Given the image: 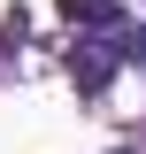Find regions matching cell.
Instances as JSON below:
<instances>
[{
    "label": "cell",
    "mask_w": 146,
    "mask_h": 154,
    "mask_svg": "<svg viewBox=\"0 0 146 154\" xmlns=\"http://www.w3.org/2000/svg\"><path fill=\"white\" fill-rule=\"evenodd\" d=\"M69 23H77L69 77L85 93H100L115 69H146V23H131L123 8H108V0H69Z\"/></svg>",
    "instance_id": "obj_1"
}]
</instances>
